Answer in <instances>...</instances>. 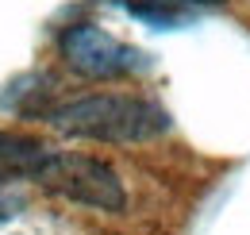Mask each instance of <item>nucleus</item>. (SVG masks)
Listing matches in <instances>:
<instances>
[{"instance_id": "nucleus-1", "label": "nucleus", "mask_w": 250, "mask_h": 235, "mask_svg": "<svg viewBox=\"0 0 250 235\" xmlns=\"http://www.w3.org/2000/svg\"><path fill=\"white\" fill-rule=\"evenodd\" d=\"M46 123L69 139H96V143H146L169 131V112L154 100L127 96V93H93L50 104Z\"/></svg>"}, {"instance_id": "nucleus-2", "label": "nucleus", "mask_w": 250, "mask_h": 235, "mask_svg": "<svg viewBox=\"0 0 250 235\" xmlns=\"http://www.w3.org/2000/svg\"><path fill=\"white\" fill-rule=\"evenodd\" d=\"M35 185L62 197V201L89 205V208H100V212H124L127 205L124 181L116 177V170L104 166L100 158L73 154V150H50V158L35 174Z\"/></svg>"}, {"instance_id": "nucleus-3", "label": "nucleus", "mask_w": 250, "mask_h": 235, "mask_svg": "<svg viewBox=\"0 0 250 235\" xmlns=\"http://www.w3.org/2000/svg\"><path fill=\"white\" fill-rule=\"evenodd\" d=\"M58 50L69 70H77L81 77H124L146 66V54L120 43L116 35L100 31L96 24H73L62 31L58 39Z\"/></svg>"}, {"instance_id": "nucleus-4", "label": "nucleus", "mask_w": 250, "mask_h": 235, "mask_svg": "<svg viewBox=\"0 0 250 235\" xmlns=\"http://www.w3.org/2000/svg\"><path fill=\"white\" fill-rule=\"evenodd\" d=\"M50 143L23 135V131H0V185L16 181V177H27L35 181V174L42 170V162L50 158Z\"/></svg>"}, {"instance_id": "nucleus-5", "label": "nucleus", "mask_w": 250, "mask_h": 235, "mask_svg": "<svg viewBox=\"0 0 250 235\" xmlns=\"http://www.w3.org/2000/svg\"><path fill=\"white\" fill-rule=\"evenodd\" d=\"M46 81H50L46 73H27V77L12 81L8 93H0V104L4 108H16V112H39V116H46L50 112V104H46V93L50 89H39V85H46Z\"/></svg>"}, {"instance_id": "nucleus-6", "label": "nucleus", "mask_w": 250, "mask_h": 235, "mask_svg": "<svg viewBox=\"0 0 250 235\" xmlns=\"http://www.w3.org/2000/svg\"><path fill=\"white\" fill-rule=\"evenodd\" d=\"M127 12L154 24V27H173V24H185L188 12L181 8H169V4H158V0H127Z\"/></svg>"}, {"instance_id": "nucleus-7", "label": "nucleus", "mask_w": 250, "mask_h": 235, "mask_svg": "<svg viewBox=\"0 0 250 235\" xmlns=\"http://www.w3.org/2000/svg\"><path fill=\"white\" fill-rule=\"evenodd\" d=\"M158 4H169V8H216V4H223V0H158Z\"/></svg>"}]
</instances>
